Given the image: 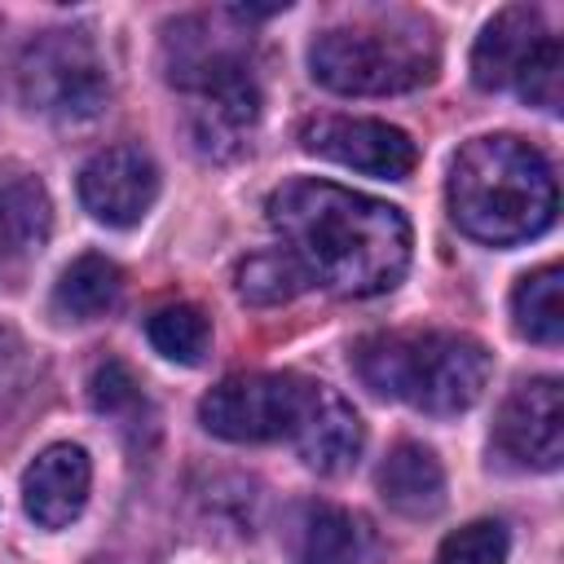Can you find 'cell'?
Here are the masks:
<instances>
[{
    "mask_svg": "<svg viewBox=\"0 0 564 564\" xmlns=\"http://www.w3.org/2000/svg\"><path fill=\"white\" fill-rule=\"evenodd\" d=\"M264 212L304 278L335 295H383L410 269V220L383 198L300 176L278 185Z\"/></svg>",
    "mask_w": 564,
    "mask_h": 564,
    "instance_id": "obj_1",
    "label": "cell"
},
{
    "mask_svg": "<svg viewBox=\"0 0 564 564\" xmlns=\"http://www.w3.org/2000/svg\"><path fill=\"white\" fill-rule=\"evenodd\" d=\"M445 194L454 225L489 247H511L546 234L560 207L546 154L507 132L467 141L449 167Z\"/></svg>",
    "mask_w": 564,
    "mask_h": 564,
    "instance_id": "obj_2",
    "label": "cell"
},
{
    "mask_svg": "<svg viewBox=\"0 0 564 564\" xmlns=\"http://www.w3.org/2000/svg\"><path fill=\"white\" fill-rule=\"evenodd\" d=\"M489 348L458 330H379L357 339V379L423 414H463L489 383Z\"/></svg>",
    "mask_w": 564,
    "mask_h": 564,
    "instance_id": "obj_3",
    "label": "cell"
},
{
    "mask_svg": "<svg viewBox=\"0 0 564 564\" xmlns=\"http://www.w3.org/2000/svg\"><path fill=\"white\" fill-rule=\"evenodd\" d=\"M313 79L344 97L410 93L436 75V40L423 22H344L308 44Z\"/></svg>",
    "mask_w": 564,
    "mask_h": 564,
    "instance_id": "obj_4",
    "label": "cell"
},
{
    "mask_svg": "<svg viewBox=\"0 0 564 564\" xmlns=\"http://www.w3.org/2000/svg\"><path fill=\"white\" fill-rule=\"evenodd\" d=\"M18 93L26 110L57 123L93 119L110 97L106 62L88 31H40L18 57Z\"/></svg>",
    "mask_w": 564,
    "mask_h": 564,
    "instance_id": "obj_5",
    "label": "cell"
},
{
    "mask_svg": "<svg viewBox=\"0 0 564 564\" xmlns=\"http://www.w3.org/2000/svg\"><path fill=\"white\" fill-rule=\"evenodd\" d=\"M304 392L308 379L300 375H273V370L229 375L198 401V419L220 441H238V445L282 441L300 419Z\"/></svg>",
    "mask_w": 564,
    "mask_h": 564,
    "instance_id": "obj_6",
    "label": "cell"
},
{
    "mask_svg": "<svg viewBox=\"0 0 564 564\" xmlns=\"http://www.w3.org/2000/svg\"><path fill=\"white\" fill-rule=\"evenodd\" d=\"M300 145L317 159H330L339 167L366 172V176H383V181H401L414 172L419 150L414 141L383 123V119H352V115H317L300 128Z\"/></svg>",
    "mask_w": 564,
    "mask_h": 564,
    "instance_id": "obj_7",
    "label": "cell"
},
{
    "mask_svg": "<svg viewBox=\"0 0 564 564\" xmlns=\"http://www.w3.org/2000/svg\"><path fill=\"white\" fill-rule=\"evenodd\" d=\"M494 441L511 463L533 467V471H555L560 458H564V397H560V383L551 375H542V379H524L520 388H511V397L498 410Z\"/></svg>",
    "mask_w": 564,
    "mask_h": 564,
    "instance_id": "obj_8",
    "label": "cell"
},
{
    "mask_svg": "<svg viewBox=\"0 0 564 564\" xmlns=\"http://www.w3.org/2000/svg\"><path fill=\"white\" fill-rule=\"evenodd\" d=\"M220 18H181L163 35V70L176 88L189 93H212L234 79H247V40L238 31H225Z\"/></svg>",
    "mask_w": 564,
    "mask_h": 564,
    "instance_id": "obj_9",
    "label": "cell"
},
{
    "mask_svg": "<svg viewBox=\"0 0 564 564\" xmlns=\"http://www.w3.org/2000/svg\"><path fill=\"white\" fill-rule=\"evenodd\" d=\"M79 198L93 220L128 229L159 198V167L141 145H106L79 167Z\"/></svg>",
    "mask_w": 564,
    "mask_h": 564,
    "instance_id": "obj_10",
    "label": "cell"
},
{
    "mask_svg": "<svg viewBox=\"0 0 564 564\" xmlns=\"http://www.w3.org/2000/svg\"><path fill=\"white\" fill-rule=\"evenodd\" d=\"M295 445V454L304 458V467L322 471V476H339L357 463L361 445H366V427L357 419V410L326 383H313L308 379V392H304V405H300V419L286 436Z\"/></svg>",
    "mask_w": 564,
    "mask_h": 564,
    "instance_id": "obj_11",
    "label": "cell"
},
{
    "mask_svg": "<svg viewBox=\"0 0 564 564\" xmlns=\"http://www.w3.org/2000/svg\"><path fill=\"white\" fill-rule=\"evenodd\" d=\"M88 485H93L88 454L79 445L62 441L31 458V467L22 476V507L40 529H66L84 511Z\"/></svg>",
    "mask_w": 564,
    "mask_h": 564,
    "instance_id": "obj_12",
    "label": "cell"
},
{
    "mask_svg": "<svg viewBox=\"0 0 564 564\" xmlns=\"http://www.w3.org/2000/svg\"><path fill=\"white\" fill-rule=\"evenodd\" d=\"M546 22H542V9H529V4H507L498 9L485 31L476 35L471 44V84L494 93V88H507L516 84L520 66L529 62V53L546 40Z\"/></svg>",
    "mask_w": 564,
    "mask_h": 564,
    "instance_id": "obj_13",
    "label": "cell"
},
{
    "mask_svg": "<svg viewBox=\"0 0 564 564\" xmlns=\"http://www.w3.org/2000/svg\"><path fill=\"white\" fill-rule=\"evenodd\" d=\"M48 225H53V203L44 181L18 159H0V256L40 251Z\"/></svg>",
    "mask_w": 564,
    "mask_h": 564,
    "instance_id": "obj_14",
    "label": "cell"
},
{
    "mask_svg": "<svg viewBox=\"0 0 564 564\" xmlns=\"http://www.w3.org/2000/svg\"><path fill=\"white\" fill-rule=\"evenodd\" d=\"M379 498L405 520L436 516L445 507V467H441V458L419 441L392 445V454L379 467Z\"/></svg>",
    "mask_w": 564,
    "mask_h": 564,
    "instance_id": "obj_15",
    "label": "cell"
},
{
    "mask_svg": "<svg viewBox=\"0 0 564 564\" xmlns=\"http://www.w3.org/2000/svg\"><path fill=\"white\" fill-rule=\"evenodd\" d=\"M260 119V88L256 79H234L225 88H212V93H198V110H194V141L203 154H238L242 141L251 137Z\"/></svg>",
    "mask_w": 564,
    "mask_h": 564,
    "instance_id": "obj_16",
    "label": "cell"
},
{
    "mask_svg": "<svg viewBox=\"0 0 564 564\" xmlns=\"http://www.w3.org/2000/svg\"><path fill=\"white\" fill-rule=\"evenodd\" d=\"M119 291H123V273H119L115 260L79 256V260H70L62 269L57 286H53V308L62 317H70V322H93V317L115 308Z\"/></svg>",
    "mask_w": 564,
    "mask_h": 564,
    "instance_id": "obj_17",
    "label": "cell"
},
{
    "mask_svg": "<svg viewBox=\"0 0 564 564\" xmlns=\"http://www.w3.org/2000/svg\"><path fill=\"white\" fill-rule=\"evenodd\" d=\"M511 317H516V330L533 344L564 339V273H560V264H542L516 282Z\"/></svg>",
    "mask_w": 564,
    "mask_h": 564,
    "instance_id": "obj_18",
    "label": "cell"
},
{
    "mask_svg": "<svg viewBox=\"0 0 564 564\" xmlns=\"http://www.w3.org/2000/svg\"><path fill=\"white\" fill-rule=\"evenodd\" d=\"M300 564H361V529L344 507L313 502L300 520Z\"/></svg>",
    "mask_w": 564,
    "mask_h": 564,
    "instance_id": "obj_19",
    "label": "cell"
},
{
    "mask_svg": "<svg viewBox=\"0 0 564 564\" xmlns=\"http://www.w3.org/2000/svg\"><path fill=\"white\" fill-rule=\"evenodd\" d=\"M145 335L150 344L167 357V361H181V366H194L203 361V352L212 348V322L198 304H163L150 313L145 322Z\"/></svg>",
    "mask_w": 564,
    "mask_h": 564,
    "instance_id": "obj_20",
    "label": "cell"
},
{
    "mask_svg": "<svg viewBox=\"0 0 564 564\" xmlns=\"http://www.w3.org/2000/svg\"><path fill=\"white\" fill-rule=\"evenodd\" d=\"M304 269L278 247V251H260V256H247L238 264V295L256 308H273V304H286L304 291Z\"/></svg>",
    "mask_w": 564,
    "mask_h": 564,
    "instance_id": "obj_21",
    "label": "cell"
},
{
    "mask_svg": "<svg viewBox=\"0 0 564 564\" xmlns=\"http://www.w3.org/2000/svg\"><path fill=\"white\" fill-rule=\"evenodd\" d=\"M516 93L529 101V106H542V110H560V97H564V48L555 35H546L529 62L520 66L516 75Z\"/></svg>",
    "mask_w": 564,
    "mask_h": 564,
    "instance_id": "obj_22",
    "label": "cell"
},
{
    "mask_svg": "<svg viewBox=\"0 0 564 564\" xmlns=\"http://www.w3.org/2000/svg\"><path fill=\"white\" fill-rule=\"evenodd\" d=\"M507 551L511 538L498 520H471L441 542L436 564H507Z\"/></svg>",
    "mask_w": 564,
    "mask_h": 564,
    "instance_id": "obj_23",
    "label": "cell"
},
{
    "mask_svg": "<svg viewBox=\"0 0 564 564\" xmlns=\"http://www.w3.org/2000/svg\"><path fill=\"white\" fill-rule=\"evenodd\" d=\"M88 401H93V410L115 414V419H128L132 410L145 405L137 375H132L123 361H115V357H106V361L88 375Z\"/></svg>",
    "mask_w": 564,
    "mask_h": 564,
    "instance_id": "obj_24",
    "label": "cell"
}]
</instances>
